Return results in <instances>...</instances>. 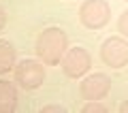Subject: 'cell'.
Wrapping results in <instances>:
<instances>
[{
    "label": "cell",
    "mask_w": 128,
    "mask_h": 113,
    "mask_svg": "<svg viewBox=\"0 0 128 113\" xmlns=\"http://www.w3.org/2000/svg\"><path fill=\"white\" fill-rule=\"evenodd\" d=\"M81 111L83 113H107V111H109V107L102 104L100 100H88V102L81 107Z\"/></svg>",
    "instance_id": "cell-9"
},
{
    "label": "cell",
    "mask_w": 128,
    "mask_h": 113,
    "mask_svg": "<svg viewBox=\"0 0 128 113\" xmlns=\"http://www.w3.org/2000/svg\"><path fill=\"white\" fill-rule=\"evenodd\" d=\"M43 111H62V107H58V104H51V107H45Z\"/></svg>",
    "instance_id": "cell-12"
},
{
    "label": "cell",
    "mask_w": 128,
    "mask_h": 113,
    "mask_svg": "<svg viewBox=\"0 0 128 113\" xmlns=\"http://www.w3.org/2000/svg\"><path fill=\"white\" fill-rule=\"evenodd\" d=\"M100 60L109 68L128 66V38H124V36H107L100 45Z\"/></svg>",
    "instance_id": "cell-5"
},
{
    "label": "cell",
    "mask_w": 128,
    "mask_h": 113,
    "mask_svg": "<svg viewBox=\"0 0 128 113\" xmlns=\"http://www.w3.org/2000/svg\"><path fill=\"white\" fill-rule=\"evenodd\" d=\"M13 81L17 83L22 90H38V88L45 83V77H47V72H45V64L41 62L38 58H24L22 62L15 64L13 68Z\"/></svg>",
    "instance_id": "cell-2"
},
{
    "label": "cell",
    "mask_w": 128,
    "mask_h": 113,
    "mask_svg": "<svg viewBox=\"0 0 128 113\" xmlns=\"http://www.w3.org/2000/svg\"><path fill=\"white\" fill-rule=\"evenodd\" d=\"M120 111H122V113H128V100H124V102L120 104Z\"/></svg>",
    "instance_id": "cell-13"
},
{
    "label": "cell",
    "mask_w": 128,
    "mask_h": 113,
    "mask_svg": "<svg viewBox=\"0 0 128 113\" xmlns=\"http://www.w3.org/2000/svg\"><path fill=\"white\" fill-rule=\"evenodd\" d=\"M126 2H128V0H126Z\"/></svg>",
    "instance_id": "cell-14"
},
{
    "label": "cell",
    "mask_w": 128,
    "mask_h": 113,
    "mask_svg": "<svg viewBox=\"0 0 128 113\" xmlns=\"http://www.w3.org/2000/svg\"><path fill=\"white\" fill-rule=\"evenodd\" d=\"M118 30H120V34H122L124 38H128V9L120 15V19H118Z\"/></svg>",
    "instance_id": "cell-10"
},
{
    "label": "cell",
    "mask_w": 128,
    "mask_h": 113,
    "mask_svg": "<svg viewBox=\"0 0 128 113\" xmlns=\"http://www.w3.org/2000/svg\"><path fill=\"white\" fill-rule=\"evenodd\" d=\"M6 11H4V6L0 4V30H4V26H6Z\"/></svg>",
    "instance_id": "cell-11"
},
{
    "label": "cell",
    "mask_w": 128,
    "mask_h": 113,
    "mask_svg": "<svg viewBox=\"0 0 128 113\" xmlns=\"http://www.w3.org/2000/svg\"><path fill=\"white\" fill-rule=\"evenodd\" d=\"M60 66L68 79H83L92 68V56L86 47H68Z\"/></svg>",
    "instance_id": "cell-4"
},
{
    "label": "cell",
    "mask_w": 128,
    "mask_h": 113,
    "mask_svg": "<svg viewBox=\"0 0 128 113\" xmlns=\"http://www.w3.org/2000/svg\"><path fill=\"white\" fill-rule=\"evenodd\" d=\"M17 64V49L6 38H0V77L11 72Z\"/></svg>",
    "instance_id": "cell-8"
},
{
    "label": "cell",
    "mask_w": 128,
    "mask_h": 113,
    "mask_svg": "<svg viewBox=\"0 0 128 113\" xmlns=\"http://www.w3.org/2000/svg\"><path fill=\"white\" fill-rule=\"evenodd\" d=\"M111 92V77L105 72H90L79 81V94L86 100H102Z\"/></svg>",
    "instance_id": "cell-6"
},
{
    "label": "cell",
    "mask_w": 128,
    "mask_h": 113,
    "mask_svg": "<svg viewBox=\"0 0 128 113\" xmlns=\"http://www.w3.org/2000/svg\"><path fill=\"white\" fill-rule=\"evenodd\" d=\"M79 19L88 30H102L111 19V6L107 0H86L79 6Z\"/></svg>",
    "instance_id": "cell-3"
},
{
    "label": "cell",
    "mask_w": 128,
    "mask_h": 113,
    "mask_svg": "<svg viewBox=\"0 0 128 113\" xmlns=\"http://www.w3.org/2000/svg\"><path fill=\"white\" fill-rule=\"evenodd\" d=\"M19 104V86L15 81L0 77V113H11Z\"/></svg>",
    "instance_id": "cell-7"
},
{
    "label": "cell",
    "mask_w": 128,
    "mask_h": 113,
    "mask_svg": "<svg viewBox=\"0 0 128 113\" xmlns=\"http://www.w3.org/2000/svg\"><path fill=\"white\" fill-rule=\"evenodd\" d=\"M36 58L45 66H56L68 51V34L62 28H45L36 36Z\"/></svg>",
    "instance_id": "cell-1"
}]
</instances>
